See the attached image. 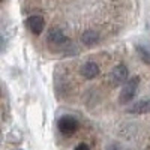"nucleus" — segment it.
<instances>
[{"instance_id":"7","label":"nucleus","mask_w":150,"mask_h":150,"mask_svg":"<svg viewBox=\"0 0 150 150\" xmlns=\"http://www.w3.org/2000/svg\"><path fill=\"white\" fill-rule=\"evenodd\" d=\"M47 39L51 42V44H65L68 41V38L66 35L63 33V30H60V29H51L48 32V36H47Z\"/></svg>"},{"instance_id":"1","label":"nucleus","mask_w":150,"mask_h":150,"mask_svg":"<svg viewBox=\"0 0 150 150\" xmlns=\"http://www.w3.org/2000/svg\"><path fill=\"white\" fill-rule=\"evenodd\" d=\"M138 84H140V77H132L126 83L123 84L120 95H119V102L120 104H129L137 95L138 90Z\"/></svg>"},{"instance_id":"6","label":"nucleus","mask_w":150,"mask_h":150,"mask_svg":"<svg viewBox=\"0 0 150 150\" xmlns=\"http://www.w3.org/2000/svg\"><path fill=\"white\" fill-rule=\"evenodd\" d=\"M128 112H132V114H147V112H150V99H141V101L132 104L128 108Z\"/></svg>"},{"instance_id":"9","label":"nucleus","mask_w":150,"mask_h":150,"mask_svg":"<svg viewBox=\"0 0 150 150\" xmlns=\"http://www.w3.org/2000/svg\"><path fill=\"white\" fill-rule=\"evenodd\" d=\"M137 53L144 63L150 65V47L149 45H137Z\"/></svg>"},{"instance_id":"10","label":"nucleus","mask_w":150,"mask_h":150,"mask_svg":"<svg viewBox=\"0 0 150 150\" xmlns=\"http://www.w3.org/2000/svg\"><path fill=\"white\" fill-rule=\"evenodd\" d=\"M74 150H90V147L87 146V144H84V143H81V144H78L77 147H75Z\"/></svg>"},{"instance_id":"8","label":"nucleus","mask_w":150,"mask_h":150,"mask_svg":"<svg viewBox=\"0 0 150 150\" xmlns=\"http://www.w3.org/2000/svg\"><path fill=\"white\" fill-rule=\"evenodd\" d=\"M98 41H99V35H98L96 32H93V30H86V32L81 35V42H83L84 45H87V47L96 45Z\"/></svg>"},{"instance_id":"3","label":"nucleus","mask_w":150,"mask_h":150,"mask_svg":"<svg viewBox=\"0 0 150 150\" xmlns=\"http://www.w3.org/2000/svg\"><path fill=\"white\" fill-rule=\"evenodd\" d=\"M78 129V122L75 117L72 116H63L60 120H59V131L65 135H69V134H74L75 131Z\"/></svg>"},{"instance_id":"2","label":"nucleus","mask_w":150,"mask_h":150,"mask_svg":"<svg viewBox=\"0 0 150 150\" xmlns=\"http://www.w3.org/2000/svg\"><path fill=\"white\" fill-rule=\"evenodd\" d=\"M110 80L114 86H120V84H125L128 80H129V71L125 65H117L114 69L111 71L110 74Z\"/></svg>"},{"instance_id":"5","label":"nucleus","mask_w":150,"mask_h":150,"mask_svg":"<svg viewBox=\"0 0 150 150\" xmlns=\"http://www.w3.org/2000/svg\"><path fill=\"white\" fill-rule=\"evenodd\" d=\"M27 27L30 29L32 33L35 35H41L44 27H45V21L41 15H32L27 18Z\"/></svg>"},{"instance_id":"4","label":"nucleus","mask_w":150,"mask_h":150,"mask_svg":"<svg viewBox=\"0 0 150 150\" xmlns=\"http://www.w3.org/2000/svg\"><path fill=\"white\" fill-rule=\"evenodd\" d=\"M80 72H81V75H83L84 78H87V80H93V78H96L98 75H99L101 69H99L98 63H95V62H86V63L81 66Z\"/></svg>"}]
</instances>
